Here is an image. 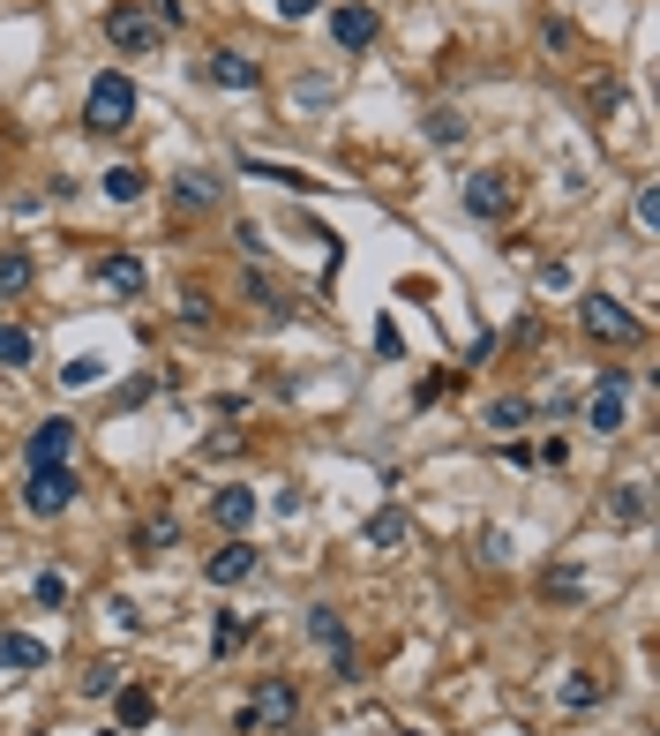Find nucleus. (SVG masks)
<instances>
[{
	"label": "nucleus",
	"instance_id": "nucleus-1",
	"mask_svg": "<svg viewBox=\"0 0 660 736\" xmlns=\"http://www.w3.org/2000/svg\"><path fill=\"white\" fill-rule=\"evenodd\" d=\"M135 121V84L128 68H98L90 90H82V135H121Z\"/></svg>",
	"mask_w": 660,
	"mask_h": 736
},
{
	"label": "nucleus",
	"instance_id": "nucleus-37",
	"mask_svg": "<svg viewBox=\"0 0 660 736\" xmlns=\"http://www.w3.org/2000/svg\"><path fill=\"white\" fill-rule=\"evenodd\" d=\"M375 353H383V361H398V353H406V339H398V323H375Z\"/></svg>",
	"mask_w": 660,
	"mask_h": 736
},
{
	"label": "nucleus",
	"instance_id": "nucleus-24",
	"mask_svg": "<svg viewBox=\"0 0 660 736\" xmlns=\"http://www.w3.org/2000/svg\"><path fill=\"white\" fill-rule=\"evenodd\" d=\"M481 421H488V429H503V436H510V429H526V421H534V398H495Z\"/></svg>",
	"mask_w": 660,
	"mask_h": 736
},
{
	"label": "nucleus",
	"instance_id": "nucleus-8",
	"mask_svg": "<svg viewBox=\"0 0 660 736\" xmlns=\"http://www.w3.org/2000/svg\"><path fill=\"white\" fill-rule=\"evenodd\" d=\"M106 39L121 45V53H158L165 31L151 23V15H143V8H113V15H106Z\"/></svg>",
	"mask_w": 660,
	"mask_h": 736
},
{
	"label": "nucleus",
	"instance_id": "nucleus-23",
	"mask_svg": "<svg viewBox=\"0 0 660 736\" xmlns=\"http://www.w3.org/2000/svg\"><path fill=\"white\" fill-rule=\"evenodd\" d=\"M121 699V729H151V722H158V699L143 692V684H135V692H113Z\"/></svg>",
	"mask_w": 660,
	"mask_h": 736
},
{
	"label": "nucleus",
	"instance_id": "nucleus-17",
	"mask_svg": "<svg viewBox=\"0 0 660 736\" xmlns=\"http://www.w3.org/2000/svg\"><path fill=\"white\" fill-rule=\"evenodd\" d=\"M653 519V496H646V481H623L608 488V526H646Z\"/></svg>",
	"mask_w": 660,
	"mask_h": 736
},
{
	"label": "nucleus",
	"instance_id": "nucleus-6",
	"mask_svg": "<svg viewBox=\"0 0 660 736\" xmlns=\"http://www.w3.org/2000/svg\"><path fill=\"white\" fill-rule=\"evenodd\" d=\"M255 571H263V549H255L248 534H233L226 549H210V563H204L210 586H241V579H255Z\"/></svg>",
	"mask_w": 660,
	"mask_h": 736
},
{
	"label": "nucleus",
	"instance_id": "nucleus-31",
	"mask_svg": "<svg viewBox=\"0 0 660 736\" xmlns=\"http://www.w3.org/2000/svg\"><path fill=\"white\" fill-rule=\"evenodd\" d=\"M630 218H638V233H660V188H638Z\"/></svg>",
	"mask_w": 660,
	"mask_h": 736
},
{
	"label": "nucleus",
	"instance_id": "nucleus-28",
	"mask_svg": "<svg viewBox=\"0 0 660 736\" xmlns=\"http://www.w3.org/2000/svg\"><path fill=\"white\" fill-rule=\"evenodd\" d=\"M82 692H90V699H113V692H121V669H113V661L82 669Z\"/></svg>",
	"mask_w": 660,
	"mask_h": 736
},
{
	"label": "nucleus",
	"instance_id": "nucleus-36",
	"mask_svg": "<svg viewBox=\"0 0 660 736\" xmlns=\"http://www.w3.org/2000/svg\"><path fill=\"white\" fill-rule=\"evenodd\" d=\"M241 631H248V624H241V608H226V616H218V653H233V647H241Z\"/></svg>",
	"mask_w": 660,
	"mask_h": 736
},
{
	"label": "nucleus",
	"instance_id": "nucleus-11",
	"mask_svg": "<svg viewBox=\"0 0 660 736\" xmlns=\"http://www.w3.org/2000/svg\"><path fill=\"white\" fill-rule=\"evenodd\" d=\"M68 451H76V421H38L31 443H23L31 466H68Z\"/></svg>",
	"mask_w": 660,
	"mask_h": 736
},
{
	"label": "nucleus",
	"instance_id": "nucleus-22",
	"mask_svg": "<svg viewBox=\"0 0 660 736\" xmlns=\"http://www.w3.org/2000/svg\"><path fill=\"white\" fill-rule=\"evenodd\" d=\"M38 361V339L23 323H0V369H31Z\"/></svg>",
	"mask_w": 660,
	"mask_h": 736
},
{
	"label": "nucleus",
	"instance_id": "nucleus-13",
	"mask_svg": "<svg viewBox=\"0 0 660 736\" xmlns=\"http://www.w3.org/2000/svg\"><path fill=\"white\" fill-rule=\"evenodd\" d=\"M210 519L226 526V534H248V526H255V488H248V481L218 488V496H210Z\"/></svg>",
	"mask_w": 660,
	"mask_h": 736
},
{
	"label": "nucleus",
	"instance_id": "nucleus-5",
	"mask_svg": "<svg viewBox=\"0 0 660 736\" xmlns=\"http://www.w3.org/2000/svg\"><path fill=\"white\" fill-rule=\"evenodd\" d=\"M308 639L330 653V669H338V677H361V669H353V639H345V624H338V608H330V602H308Z\"/></svg>",
	"mask_w": 660,
	"mask_h": 736
},
{
	"label": "nucleus",
	"instance_id": "nucleus-10",
	"mask_svg": "<svg viewBox=\"0 0 660 736\" xmlns=\"http://www.w3.org/2000/svg\"><path fill=\"white\" fill-rule=\"evenodd\" d=\"M510 204H518V180L510 174H473L465 180V211L473 218H510Z\"/></svg>",
	"mask_w": 660,
	"mask_h": 736
},
{
	"label": "nucleus",
	"instance_id": "nucleus-7",
	"mask_svg": "<svg viewBox=\"0 0 660 736\" xmlns=\"http://www.w3.org/2000/svg\"><path fill=\"white\" fill-rule=\"evenodd\" d=\"M375 31H383V15H375L369 0H345V8H330V39L345 45V53H369Z\"/></svg>",
	"mask_w": 660,
	"mask_h": 736
},
{
	"label": "nucleus",
	"instance_id": "nucleus-27",
	"mask_svg": "<svg viewBox=\"0 0 660 736\" xmlns=\"http://www.w3.org/2000/svg\"><path fill=\"white\" fill-rule=\"evenodd\" d=\"M61 384H68V391H90V384H106V361H98V353H76V361L61 369Z\"/></svg>",
	"mask_w": 660,
	"mask_h": 736
},
{
	"label": "nucleus",
	"instance_id": "nucleus-33",
	"mask_svg": "<svg viewBox=\"0 0 660 736\" xmlns=\"http://www.w3.org/2000/svg\"><path fill=\"white\" fill-rule=\"evenodd\" d=\"M481 563H510V534L503 526H481Z\"/></svg>",
	"mask_w": 660,
	"mask_h": 736
},
{
	"label": "nucleus",
	"instance_id": "nucleus-18",
	"mask_svg": "<svg viewBox=\"0 0 660 736\" xmlns=\"http://www.w3.org/2000/svg\"><path fill=\"white\" fill-rule=\"evenodd\" d=\"M540 594H548L556 608L585 602V571H578V563H548V571H540Z\"/></svg>",
	"mask_w": 660,
	"mask_h": 736
},
{
	"label": "nucleus",
	"instance_id": "nucleus-2",
	"mask_svg": "<svg viewBox=\"0 0 660 736\" xmlns=\"http://www.w3.org/2000/svg\"><path fill=\"white\" fill-rule=\"evenodd\" d=\"M300 722V692H293L286 677H263L255 692L241 699V729H263V736H286Z\"/></svg>",
	"mask_w": 660,
	"mask_h": 736
},
{
	"label": "nucleus",
	"instance_id": "nucleus-41",
	"mask_svg": "<svg viewBox=\"0 0 660 736\" xmlns=\"http://www.w3.org/2000/svg\"><path fill=\"white\" fill-rule=\"evenodd\" d=\"M316 8H323V0H278V15H286V23H308Z\"/></svg>",
	"mask_w": 660,
	"mask_h": 736
},
{
	"label": "nucleus",
	"instance_id": "nucleus-19",
	"mask_svg": "<svg viewBox=\"0 0 660 736\" xmlns=\"http://www.w3.org/2000/svg\"><path fill=\"white\" fill-rule=\"evenodd\" d=\"M585 429H593V436H616V429H623V391L601 384L593 398H585Z\"/></svg>",
	"mask_w": 660,
	"mask_h": 736
},
{
	"label": "nucleus",
	"instance_id": "nucleus-35",
	"mask_svg": "<svg viewBox=\"0 0 660 736\" xmlns=\"http://www.w3.org/2000/svg\"><path fill=\"white\" fill-rule=\"evenodd\" d=\"M593 699H601L593 677H563V706H593Z\"/></svg>",
	"mask_w": 660,
	"mask_h": 736
},
{
	"label": "nucleus",
	"instance_id": "nucleus-30",
	"mask_svg": "<svg viewBox=\"0 0 660 736\" xmlns=\"http://www.w3.org/2000/svg\"><path fill=\"white\" fill-rule=\"evenodd\" d=\"M248 174H255V180H278V188H316L308 174H293V166H263V158H248Z\"/></svg>",
	"mask_w": 660,
	"mask_h": 736
},
{
	"label": "nucleus",
	"instance_id": "nucleus-21",
	"mask_svg": "<svg viewBox=\"0 0 660 736\" xmlns=\"http://www.w3.org/2000/svg\"><path fill=\"white\" fill-rule=\"evenodd\" d=\"M465 113H458V106H436V113H428V143H436V151H458V143H465Z\"/></svg>",
	"mask_w": 660,
	"mask_h": 736
},
{
	"label": "nucleus",
	"instance_id": "nucleus-39",
	"mask_svg": "<svg viewBox=\"0 0 660 736\" xmlns=\"http://www.w3.org/2000/svg\"><path fill=\"white\" fill-rule=\"evenodd\" d=\"M563 459H571V443H563V436H548V443L534 451V466H563Z\"/></svg>",
	"mask_w": 660,
	"mask_h": 736
},
{
	"label": "nucleus",
	"instance_id": "nucleus-26",
	"mask_svg": "<svg viewBox=\"0 0 660 736\" xmlns=\"http://www.w3.org/2000/svg\"><path fill=\"white\" fill-rule=\"evenodd\" d=\"M143 188H151L143 166H113V174H106V196H113V204H143Z\"/></svg>",
	"mask_w": 660,
	"mask_h": 736
},
{
	"label": "nucleus",
	"instance_id": "nucleus-40",
	"mask_svg": "<svg viewBox=\"0 0 660 736\" xmlns=\"http://www.w3.org/2000/svg\"><path fill=\"white\" fill-rule=\"evenodd\" d=\"M540 39H548V45H556V53H563V45H571L578 31H571V23H563V15H548V23H540Z\"/></svg>",
	"mask_w": 660,
	"mask_h": 736
},
{
	"label": "nucleus",
	"instance_id": "nucleus-4",
	"mask_svg": "<svg viewBox=\"0 0 660 736\" xmlns=\"http://www.w3.org/2000/svg\"><path fill=\"white\" fill-rule=\"evenodd\" d=\"M578 323H585V339H601V347H630V339L646 331V323L623 301H608V294H585V301H578Z\"/></svg>",
	"mask_w": 660,
	"mask_h": 736
},
{
	"label": "nucleus",
	"instance_id": "nucleus-38",
	"mask_svg": "<svg viewBox=\"0 0 660 736\" xmlns=\"http://www.w3.org/2000/svg\"><path fill=\"white\" fill-rule=\"evenodd\" d=\"M443 391H451V376H420V384H413V406H436Z\"/></svg>",
	"mask_w": 660,
	"mask_h": 736
},
{
	"label": "nucleus",
	"instance_id": "nucleus-29",
	"mask_svg": "<svg viewBox=\"0 0 660 736\" xmlns=\"http://www.w3.org/2000/svg\"><path fill=\"white\" fill-rule=\"evenodd\" d=\"M143 15H151V23H158L165 39H173V31H180V23H188V8H180V0H143Z\"/></svg>",
	"mask_w": 660,
	"mask_h": 736
},
{
	"label": "nucleus",
	"instance_id": "nucleus-12",
	"mask_svg": "<svg viewBox=\"0 0 660 736\" xmlns=\"http://www.w3.org/2000/svg\"><path fill=\"white\" fill-rule=\"evenodd\" d=\"M218 196H226V180L210 174V166H180V174H173V204H180L188 218H196V211H210Z\"/></svg>",
	"mask_w": 660,
	"mask_h": 736
},
{
	"label": "nucleus",
	"instance_id": "nucleus-9",
	"mask_svg": "<svg viewBox=\"0 0 660 736\" xmlns=\"http://www.w3.org/2000/svg\"><path fill=\"white\" fill-rule=\"evenodd\" d=\"M406 541H413V519L398 512V504H383V512L361 519V549H375V557H398Z\"/></svg>",
	"mask_w": 660,
	"mask_h": 736
},
{
	"label": "nucleus",
	"instance_id": "nucleus-25",
	"mask_svg": "<svg viewBox=\"0 0 660 736\" xmlns=\"http://www.w3.org/2000/svg\"><path fill=\"white\" fill-rule=\"evenodd\" d=\"M23 286H31V256L23 249H0V301H15Z\"/></svg>",
	"mask_w": 660,
	"mask_h": 736
},
{
	"label": "nucleus",
	"instance_id": "nucleus-34",
	"mask_svg": "<svg viewBox=\"0 0 660 736\" xmlns=\"http://www.w3.org/2000/svg\"><path fill=\"white\" fill-rule=\"evenodd\" d=\"M31 594H38L45 608H61V602H68V579H61V571H38V586H31Z\"/></svg>",
	"mask_w": 660,
	"mask_h": 736
},
{
	"label": "nucleus",
	"instance_id": "nucleus-15",
	"mask_svg": "<svg viewBox=\"0 0 660 736\" xmlns=\"http://www.w3.org/2000/svg\"><path fill=\"white\" fill-rule=\"evenodd\" d=\"M204 76H210L218 90H255V84H263V68H255L248 53H233V45H226V53H210V68H204Z\"/></svg>",
	"mask_w": 660,
	"mask_h": 736
},
{
	"label": "nucleus",
	"instance_id": "nucleus-32",
	"mask_svg": "<svg viewBox=\"0 0 660 736\" xmlns=\"http://www.w3.org/2000/svg\"><path fill=\"white\" fill-rule=\"evenodd\" d=\"M210 316H218V308H210V294H196V286H188V294H180V323H196V331H204Z\"/></svg>",
	"mask_w": 660,
	"mask_h": 736
},
{
	"label": "nucleus",
	"instance_id": "nucleus-20",
	"mask_svg": "<svg viewBox=\"0 0 660 736\" xmlns=\"http://www.w3.org/2000/svg\"><path fill=\"white\" fill-rule=\"evenodd\" d=\"M165 549H180V519H143L135 526V557H165Z\"/></svg>",
	"mask_w": 660,
	"mask_h": 736
},
{
	"label": "nucleus",
	"instance_id": "nucleus-14",
	"mask_svg": "<svg viewBox=\"0 0 660 736\" xmlns=\"http://www.w3.org/2000/svg\"><path fill=\"white\" fill-rule=\"evenodd\" d=\"M0 669H8V677L45 669V639H38V631H0Z\"/></svg>",
	"mask_w": 660,
	"mask_h": 736
},
{
	"label": "nucleus",
	"instance_id": "nucleus-16",
	"mask_svg": "<svg viewBox=\"0 0 660 736\" xmlns=\"http://www.w3.org/2000/svg\"><path fill=\"white\" fill-rule=\"evenodd\" d=\"M98 286H106V294H128V301H135V294L151 286V271H143V256H98Z\"/></svg>",
	"mask_w": 660,
	"mask_h": 736
},
{
	"label": "nucleus",
	"instance_id": "nucleus-3",
	"mask_svg": "<svg viewBox=\"0 0 660 736\" xmlns=\"http://www.w3.org/2000/svg\"><path fill=\"white\" fill-rule=\"evenodd\" d=\"M76 496H82L76 466H31V481H23V512H31V519H61Z\"/></svg>",
	"mask_w": 660,
	"mask_h": 736
}]
</instances>
